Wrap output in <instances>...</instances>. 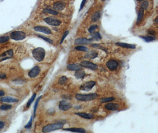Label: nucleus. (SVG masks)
<instances>
[{"label": "nucleus", "instance_id": "f8f14e48", "mask_svg": "<svg viewBox=\"0 0 158 133\" xmlns=\"http://www.w3.org/2000/svg\"><path fill=\"white\" fill-rule=\"evenodd\" d=\"M13 50H9L8 51L4 52V53L0 55V62L10 59V58L13 57Z\"/></svg>", "mask_w": 158, "mask_h": 133}, {"label": "nucleus", "instance_id": "ea45409f", "mask_svg": "<svg viewBox=\"0 0 158 133\" xmlns=\"http://www.w3.org/2000/svg\"><path fill=\"white\" fill-rule=\"evenodd\" d=\"M85 3H86V0H82L81 5V7H80V10H82V8L84 7V5L85 4Z\"/></svg>", "mask_w": 158, "mask_h": 133}, {"label": "nucleus", "instance_id": "9d476101", "mask_svg": "<svg viewBox=\"0 0 158 133\" xmlns=\"http://www.w3.org/2000/svg\"><path fill=\"white\" fill-rule=\"evenodd\" d=\"M34 30H35V31H38V32H42L46 34H52L51 30L49 29L48 27H44V26H36V27L34 28Z\"/></svg>", "mask_w": 158, "mask_h": 133}, {"label": "nucleus", "instance_id": "ddd939ff", "mask_svg": "<svg viewBox=\"0 0 158 133\" xmlns=\"http://www.w3.org/2000/svg\"><path fill=\"white\" fill-rule=\"evenodd\" d=\"M40 68L38 66H36L33 67L29 73V76L30 78H35L40 74Z\"/></svg>", "mask_w": 158, "mask_h": 133}, {"label": "nucleus", "instance_id": "aec40b11", "mask_svg": "<svg viewBox=\"0 0 158 133\" xmlns=\"http://www.w3.org/2000/svg\"><path fill=\"white\" fill-rule=\"evenodd\" d=\"M117 46L121 47L123 48H127V49H135L136 48V46L134 44H127L125 43H120V42H117L116 43Z\"/></svg>", "mask_w": 158, "mask_h": 133}, {"label": "nucleus", "instance_id": "7c9ffc66", "mask_svg": "<svg viewBox=\"0 0 158 133\" xmlns=\"http://www.w3.org/2000/svg\"><path fill=\"white\" fill-rule=\"evenodd\" d=\"M36 96V93H34V94L33 95V96H31V98L30 99V100H29V101H28L27 104V108H29V106L31 105V104H32V103H33L34 100H35Z\"/></svg>", "mask_w": 158, "mask_h": 133}, {"label": "nucleus", "instance_id": "7ed1b4c3", "mask_svg": "<svg viewBox=\"0 0 158 133\" xmlns=\"http://www.w3.org/2000/svg\"><path fill=\"white\" fill-rule=\"evenodd\" d=\"M33 56L36 61H42L45 56V50L42 47H37L33 50Z\"/></svg>", "mask_w": 158, "mask_h": 133}, {"label": "nucleus", "instance_id": "39448f33", "mask_svg": "<svg viewBox=\"0 0 158 133\" xmlns=\"http://www.w3.org/2000/svg\"><path fill=\"white\" fill-rule=\"evenodd\" d=\"M95 85V82L94 81H93V80H91V81L86 82L85 83H84L83 85H82L81 86L80 89L82 90V91H89L93 88Z\"/></svg>", "mask_w": 158, "mask_h": 133}, {"label": "nucleus", "instance_id": "0eeeda50", "mask_svg": "<svg viewBox=\"0 0 158 133\" xmlns=\"http://www.w3.org/2000/svg\"><path fill=\"white\" fill-rule=\"evenodd\" d=\"M44 21L49 25L52 26H58L61 24V21L60 20L52 17H47L44 18Z\"/></svg>", "mask_w": 158, "mask_h": 133}, {"label": "nucleus", "instance_id": "6e6552de", "mask_svg": "<svg viewBox=\"0 0 158 133\" xmlns=\"http://www.w3.org/2000/svg\"><path fill=\"white\" fill-rule=\"evenodd\" d=\"M72 104L71 103H69L68 102L66 101H60L59 105V109L62 110V111H67L69 109H71L72 108Z\"/></svg>", "mask_w": 158, "mask_h": 133}, {"label": "nucleus", "instance_id": "49530a36", "mask_svg": "<svg viewBox=\"0 0 158 133\" xmlns=\"http://www.w3.org/2000/svg\"><path fill=\"white\" fill-rule=\"evenodd\" d=\"M102 1H105V0H102Z\"/></svg>", "mask_w": 158, "mask_h": 133}, {"label": "nucleus", "instance_id": "9b49d317", "mask_svg": "<svg viewBox=\"0 0 158 133\" xmlns=\"http://www.w3.org/2000/svg\"><path fill=\"white\" fill-rule=\"evenodd\" d=\"M92 42L91 39H88L85 37H80L76 39L75 40V44L81 45V44H89Z\"/></svg>", "mask_w": 158, "mask_h": 133}, {"label": "nucleus", "instance_id": "423d86ee", "mask_svg": "<svg viewBox=\"0 0 158 133\" xmlns=\"http://www.w3.org/2000/svg\"><path fill=\"white\" fill-rule=\"evenodd\" d=\"M80 65L82 67H85V68H88L91 70H97L98 68V66L97 65L94 64V63L91 62L89 61H83L80 63Z\"/></svg>", "mask_w": 158, "mask_h": 133}, {"label": "nucleus", "instance_id": "f257e3e1", "mask_svg": "<svg viewBox=\"0 0 158 133\" xmlns=\"http://www.w3.org/2000/svg\"><path fill=\"white\" fill-rule=\"evenodd\" d=\"M98 96V95L95 93H89V94H76L75 95V98L77 100L84 101V102L94 100Z\"/></svg>", "mask_w": 158, "mask_h": 133}, {"label": "nucleus", "instance_id": "393cba45", "mask_svg": "<svg viewBox=\"0 0 158 133\" xmlns=\"http://www.w3.org/2000/svg\"><path fill=\"white\" fill-rule=\"evenodd\" d=\"M43 12L44 13H46V14L54 15V16H56V15L58 14V12L57 11L54 10H52V9H49V8L44 9V10H43Z\"/></svg>", "mask_w": 158, "mask_h": 133}, {"label": "nucleus", "instance_id": "b1692460", "mask_svg": "<svg viewBox=\"0 0 158 133\" xmlns=\"http://www.w3.org/2000/svg\"><path fill=\"white\" fill-rule=\"evenodd\" d=\"M91 36H92V39H91L92 41H93V40H97L98 41V40H101V39H102V37H101L100 34H99V33H98V32L91 33Z\"/></svg>", "mask_w": 158, "mask_h": 133}, {"label": "nucleus", "instance_id": "a211bd4d", "mask_svg": "<svg viewBox=\"0 0 158 133\" xmlns=\"http://www.w3.org/2000/svg\"><path fill=\"white\" fill-rule=\"evenodd\" d=\"M75 77L78 79H82L85 77V72L84 70L83 69L80 68L78 69V70H76V72L75 74Z\"/></svg>", "mask_w": 158, "mask_h": 133}, {"label": "nucleus", "instance_id": "f3484780", "mask_svg": "<svg viewBox=\"0 0 158 133\" xmlns=\"http://www.w3.org/2000/svg\"><path fill=\"white\" fill-rule=\"evenodd\" d=\"M0 101L3 102H7V103H12V102H17L18 101V100L10 96H4L0 99Z\"/></svg>", "mask_w": 158, "mask_h": 133}, {"label": "nucleus", "instance_id": "cd10ccee", "mask_svg": "<svg viewBox=\"0 0 158 133\" xmlns=\"http://www.w3.org/2000/svg\"><path fill=\"white\" fill-rule=\"evenodd\" d=\"M115 98L113 97H107V98H103L100 99V102L101 103H105L108 102H111V101H114Z\"/></svg>", "mask_w": 158, "mask_h": 133}, {"label": "nucleus", "instance_id": "58836bf2", "mask_svg": "<svg viewBox=\"0 0 158 133\" xmlns=\"http://www.w3.org/2000/svg\"><path fill=\"white\" fill-rule=\"evenodd\" d=\"M68 33H69V31H65V33L63 34V36H62V39H61V43H60V44H62V43L63 42V40H65V37L67 36V35L68 34Z\"/></svg>", "mask_w": 158, "mask_h": 133}, {"label": "nucleus", "instance_id": "4be33fe9", "mask_svg": "<svg viewBox=\"0 0 158 133\" xmlns=\"http://www.w3.org/2000/svg\"><path fill=\"white\" fill-rule=\"evenodd\" d=\"M98 56V52L95 51V50H92V51L88 52L87 55H86V57L88 58V59H93L94 58L97 57Z\"/></svg>", "mask_w": 158, "mask_h": 133}, {"label": "nucleus", "instance_id": "4468645a", "mask_svg": "<svg viewBox=\"0 0 158 133\" xmlns=\"http://www.w3.org/2000/svg\"><path fill=\"white\" fill-rule=\"evenodd\" d=\"M104 108L108 111H117L119 109L120 105L118 104H114V103H110V104L105 105Z\"/></svg>", "mask_w": 158, "mask_h": 133}, {"label": "nucleus", "instance_id": "1a4fd4ad", "mask_svg": "<svg viewBox=\"0 0 158 133\" xmlns=\"http://www.w3.org/2000/svg\"><path fill=\"white\" fill-rule=\"evenodd\" d=\"M107 67L109 70H114L117 68L118 66V63L115 60H110V61L107 62Z\"/></svg>", "mask_w": 158, "mask_h": 133}, {"label": "nucleus", "instance_id": "c9c22d12", "mask_svg": "<svg viewBox=\"0 0 158 133\" xmlns=\"http://www.w3.org/2000/svg\"><path fill=\"white\" fill-rule=\"evenodd\" d=\"M98 29V26L97 25H93L89 27V29H88V31L90 33H94V31Z\"/></svg>", "mask_w": 158, "mask_h": 133}, {"label": "nucleus", "instance_id": "5701e85b", "mask_svg": "<svg viewBox=\"0 0 158 133\" xmlns=\"http://www.w3.org/2000/svg\"><path fill=\"white\" fill-rule=\"evenodd\" d=\"M143 15H144V10L141 8L140 10H139L138 13V16H137V24H139L141 21H142L143 18Z\"/></svg>", "mask_w": 158, "mask_h": 133}, {"label": "nucleus", "instance_id": "2eb2a0df", "mask_svg": "<svg viewBox=\"0 0 158 133\" xmlns=\"http://www.w3.org/2000/svg\"><path fill=\"white\" fill-rule=\"evenodd\" d=\"M75 114L85 119H91L94 118V115L93 114L85 113V112H77V113H75Z\"/></svg>", "mask_w": 158, "mask_h": 133}, {"label": "nucleus", "instance_id": "4c0bfd02", "mask_svg": "<svg viewBox=\"0 0 158 133\" xmlns=\"http://www.w3.org/2000/svg\"><path fill=\"white\" fill-rule=\"evenodd\" d=\"M32 121H33V117H31V118H30V119L29 122L25 126V128H30V127H31V125H32Z\"/></svg>", "mask_w": 158, "mask_h": 133}, {"label": "nucleus", "instance_id": "c756f323", "mask_svg": "<svg viewBox=\"0 0 158 133\" xmlns=\"http://www.w3.org/2000/svg\"><path fill=\"white\" fill-rule=\"evenodd\" d=\"M11 108H12V106L10 105H3L0 106V110L3 111H7V110L11 109Z\"/></svg>", "mask_w": 158, "mask_h": 133}, {"label": "nucleus", "instance_id": "412c9836", "mask_svg": "<svg viewBox=\"0 0 158 133\" xmlns=\"http://www.w3.org/2000/svg\"><path fill=\"white\" fill-rule=\"evenodd\" d=\"M63 130L65 131H69L74 132H80V133L85 132V130L82 128H76V127H74V128H65V129H63Z\"/></svg>", "mask_w": 158, "mask_h": 133}, {"label": "nucleus", "instance_id": "72a5a7b5", "mask_svg": "<svg viewBox=\"0 0 158 133\" xmlns=\"http://www.w3.org/2000/svg\"><path fill=\"white\" fill-rule=\"evenodd\" d=\"M9 39H10V37L8 36L1 37H0V43H4L8 42Z\"/></svg>", "mask_w": 158, "mask_h": 133}, {"label": "nucleus", "instance_id": "bb28decb", "mask_svg": "<svg viewBox=\"0 0 158 133\" xmlns=\"http://www.w3.org/2000/svg\"><path fill=\"white\" fill-rule=\"evenodd\" d=\"M143 39H144V40L146 41V42H152V41L155 40L156 39V37L155 36H153V35H152V36H150V35H147V36H143V37H141Z\"/></svg>", "mask_w": 158, "mask_h": 133}, {"label": "nucleus", "instance_id": "dca6fc26", "mask_svg": "<svg viewBox=\"0 0 158 133\" xmlns=\"http://www.w3.org/2000/svg\"><path fill=\"white\" fill-rule=\"evenodd\" d=\"M65 7V4L63 2H56L53 4V8L56 11H62Z\"/></svg>", "mask_w": 158, "mask_h": 133}, {"label": "nucleus", "instance_id": "20e7f679", "mask_svg": "<svg viewBox=\"0 0 158 133\" xmlns=\"http://www.w3.org/2000/svg\"><path fill=\"white\" fill-rule=\"evenodd\" d=\"M26 33L21 31H16L11 33L10 37L15 40H21L26 37Z\"/></svg>", "mask_w": 158, "mask_h": 133}, {"label": "nucleus", "instance_id": "79ce46f5", "mask_svg": "<svg viewBox=\"0 0 158 133\" xmlns=\"http://www.w3.org/2000/svg\"><path fill=\"white\" fill-rule=\"evenodd\" d=\"M6 78V75L4 74H0V78L1 79H4Z\"/></svg>", "mask_w": 158, "mask_h": 133}, {"label": "nucleus", "instance_id": "2f4dec72", "mask_svg": "<svg viewBox=\"0 0 158 133\" xmlns=\"http://www.w3.org/2000/svg\"><path fill=\"white\" fill-rule=\"evenodd\" d=\"M75 49L77 50H79V51H82V52H87L88 51V49L85 46H79L75 47Z\"/></svg>", "mask_w": 158, "mask_h": 133}, {"label": "nucleus", "instance_id": "37998d69", "mask_svg": "<svg viewBox=\"0 0 158 133\" xmlns=\"http://www.w3.org/2000/svg\"><path fill=\"white\" fill-rule=\"evenodd\" d=\"M4 127V123L2 121H0V129L3 128Z\"/></svg>", "mask_w": 158, "mask_h": 133}, {"label": "nucleus", "instance_id": "473e14b6", "mask_svg": "<svg viewBox=\"0 0 158 133\" xmlns=\"http://www.w3.org/2000/svg\"><path fill=\"white\" fill-rule=\"evenodd\" d=\"M149 6V3L147 1H144L143 2L142 4H141V8L143 10H147Z\"/></svg>", "mask_w": 158, "mask_h": 133}, {"label": "nucleus", "instance_id": "c03bdc74", "mask_svg": "<svg viewBox=\"0 0 158 133\" xmlns=\"http://www.w3.org/2000/svg\"><path fill=\"white\" fill-rule=\"evenodd\" d=\"M4 95V92L2 91V90H0V96H3Z\"/></svg>", "mask_w": 158, "mask_h": 133}, {"label": "nucleus", "instance_id": "a878e982", "mask_svg": "<svg viewBox=\"0 0 158 133\" xmlns=\"http://www.w3.org/2000/svg\"><path fill=\"white\" fill-rule=\"evenodd\" d=\"M101 17V13L98 11V12L95 13L93 15V17H92V21L95 22L98 20L99 18H100Z\"/></svg>", "mask_w": 158, "mask_h": 133}, {"label": "nucleus", "instance_id": "c85d7f7f", "mask_svg": "<svg viewBox=\"0 0 158 133\" xmlns=\"http://www.w3.org/2000/svg\"><path fill=\"white\" fill-rule=\"evenodd\" d=\"M67 78L65 76H62V77L59 78V83L60 84V85H63V84H65L66 82H67Z\"/></svg>", "mask_w": 158, "mask_h": 133}, {"label": "nucleus", "instance_id": "f03ea898", "mask_svg": "<svg viewBox=\"0 0 158 133\" xmlns=\"http://www.w3.org/2000/svg\"><path fill=\"white\" fill-rule=\"evenodd\" d=\"M64 123H59L56 124H48L43 127L42 129L43 132H49L53 131L59 130L63 127Z\"/></svg>", "mask_w": 158, "mask_h": 133}, {"label": "nucleus", "instance_id": "a18cd8bd", "mask_svg": "<svg viewBox=\"0 0 158 133\" xmlns=\"http://www.w3.org/2000/svg\"><path fill=\"white\" fill-rule=\"evenodd\" d=\"M137 1H144V0H137Z\"/></svg>", "mask_w": 158, "mask_h": 133}, {"label": "nucleus", "instance_id": "a19ab883", "mask_svg": "<svg viewBox=\"0 0 158 133\" xmlns=\"http://www.w3.org/2000/svg\"><path fill=\"white\" fill-rule=\"evenodd\" d=\"M148 33H149V34H151L152 35L156 34V31H153V30H149V31H148Z\"/></svg>", "mask_w": 158, "mask_h": 133}, {"label": "nucleus", "instance_id": "e433bc0d", "mask_svg": "<svg viewBox=\"0 0 158 133\" xmlns=\"http://www.w3.org/2000/svg\"><path fill=\"white\" fill-rule=\"evenodd\" d=\"M42 98V96L39 97L38 99H37V101H36V102H35V107H34V116H35V114H36V111L37 107V106H38V103H39V101H40V98Z\"/></svg>", "mask_w": 158, "mask_h": 133}, {"label": "nucleus", "instance_id": "f704fd0d", "mask_svg": "<svg viewBox=\"0 0 158 133\" xmlns=\"http://www.w3.org/2000/svg\"><path fill=\"white\" fill-rule=\"evenodd\" d=\"M37 36H38L39 37H40V38L43 39V40L46 41L47 42L49 43L50 44H52L53 43V40H52L51 39H50L49 38H48V37H46L44 36H43V35H37Z\"/></svg>", "mask_w": 158, "mask_h": 133}, {"label": "nucleus", "instance_id": "6ab92c4d", "mask_svg": "<svg viewBox=\"0 0 158 133\" xmlns=\"http://www.w3.org/2000/svg\"><path fill=\"white\" fill-rule=\"evenodd\" d=\"M81 68V66L79 64H69L67 66V69L71 71H76Z\"/></svg>", "mask_w": 158, "mask_h": 133}]
</instances>
